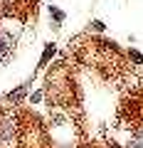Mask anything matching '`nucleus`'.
Instances as JSON below:
<instances>
[{"label": "nucleus", "instance_id": "obj_1", "mask_svg": "<svg viewBox=\"0 0 143 148\" xmlns=\"http://www.w3.org/2000/svg\"><path fill=\"white\" fill-rule=\"evenodd\" d=\"M12 133H15V126H12V121H3V123H0V141H10Z\"/></svg>", "mask_w": 143, "mask_h": 148}, {"label": "nucleus", "instance_id": "obj_2", "mask_svg": "<svg viewBox=\"0 0 143 148\" xmlns=\"http://www.w3.org/2000/svg\"><path fill=\"white\" fill-rule=\"evenodd\" d=\"M10 45H12V42H10V37L0 32V59L8 57V52H10Z\"/></svg>", "mask_w": 143, "mask_h": 148}, {"label": "nucleus", "instance_id": "obj_3", "mask_svg": "<svg viewBox=\"0 0 143 148\" xmlns=\"http://www.w3.org/2000/svg\"><path fill=\"white\" fill-rule=\"evenodd\" d=\"M54 54V45H47L44 47V52H42V59H40V67H44V64L49 62V57Z\"/></svg>", "mask_w": 143, "mask_h": 148}, {"label": "nucleus", "instance_id": "obj_4", "mask_svg": "<svg viewBox=\"0 0 143 148\" xmlns=\"http://www.w3.org/2000/svg\"><path fill=\"white\" fill-rule=\"evenodd\" d=\"M49 15H52L57 22H62V20H64V12H62V10H57V8H49Z\"/></svg>", "mask_w": 143, "mask_h": 148}, {"label": "nucleus", "instance_id": "obj_5", "mask_svg": "<svg viewBox=\"0 0 143 148\" xmlns=\"http://www.w3.org/2000/svg\"><path fill=\"white\" fill-rule=\"evenodd\" d=\"M128 54H131V59H133L136 64H143V54H141V52H136V49H131Z\"/></svg>", "mask_w": 143, "mask_h": 148}, {"label": "nucleus", "instance_id": "obj_6", "mask_svg": "<svg viewBox=\"0 0 143 148\" xmlns=\"http://www.w3.org/2000/svg\"><path fill=\"white\" fill-rule=\"evenodd\" d=\"M22 96H25V89H17V91H12V94H10V101H20Z\"/></svg>", "mask_w": 143, "mask_h": 148}, {"label": "nucleus", "instance_id": "obj_7", "mask_svg": "<svg viewBox=\"0 0 143 148\" xmlns=\"http://www.w3.org/2000/svg\"><path fill=\"white\" fill-rule=\"evenodd\" d=\"M91 27H94L96 32H104V22H101V20H94V22H91Z\"/></svg>", "mask_w": 143, "mask_h": 148}, {"label": "nucleus", "instance_id": "obj_8", "mask_svg": "<svg viewBox=\"0 0 143 148\" xmlns=\"http://www.w3.org/2000/svg\"><path fill=\"white\" fill-rule=\"evenodd\" d=\"M30 99H32V101H40V99H42V91H35V94H32Z\"/></svg>", "mask_w": 143, "mask_h": 148}]
</instances>
